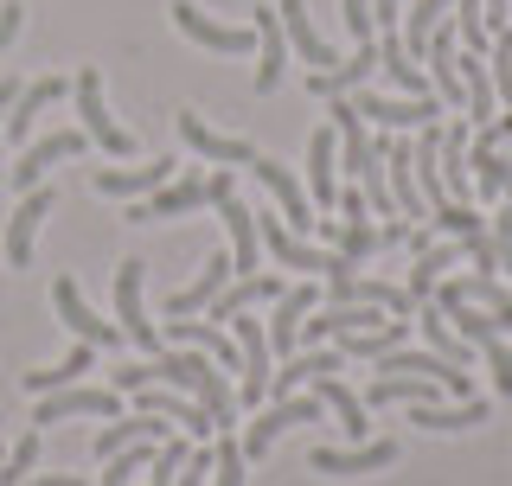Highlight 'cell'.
Listing matches in <instances>:
<instances>
[{
	"label": "cell",
	"mask_w": 512,
	"mask_h": 486,
	"mask_svg": "<svg viewBox=\"0 0 512 486\" xmlns=\"http://www.w3.org/2000/svg\"><path fill=\"white\" fill-rule=\"evenodd\" d=\"M320 416H327V403H320V397H276L269 410L250 416V429H244V461H263L288 429H308V423H320Z\"/></svg>",
	"instance_id": "6da1fadb"
},
{
	"label": "cell",
	"mask_w": 512,
	"mask_h": 486,
	"mask_svg": "<svg viewBox=\"0 0 512 486\" xmlns=\"http://www.w3.org/2000/svg\"><path fill=\"white\" fill-rule=\"evenodd\" d=\"M141 282H148V263H141V256H122L116 263V327H122V339H135V352L154 359V352H167V339L141 314Z\"/></svg>",
	"instance_id": "7a4b0ae2"
},
{
	"label": "cell",
	"mask_w": 512,
	"mask_h": 486,
	"mask_svg": "<svg viewBox=\"0 0 512 486\" xmlns=\"http://www.w3.org/2000/svg\"><path fill=\"white\" fill-rule=\"evenodd\" d=\"M224 327L237 339V403L256 410V403L269 397V359H276V352H269V333H263V320H250V314H231Z\"/></svg>",
	"instance_id": "3957f363"
},
{
	"label": "cell",
	"mask_w": 512,
	"mask_h": 486,
	"mask_svg": "<svg viewBox=\"0 0 512 486\" xmlns=\"http://www.w3.org/2000/svg\"><path fill=\"white\" fill-rule=\"evenodd\" d=\"M77 416H90V423H109V416H122V391L116 384H64V391H45L32 403V423H77Z\"/></svg>",
	"instance_id": "277c9868"
},
{
	"label": "cell",
	"mask_w": 512,
	"mask_h": 486,
	"mask_svg": "<svg viewBox=\"0 0 512 486\" xmlns=\"http://www.w3.org/2000/svg\"><path fill=\"white\" fill-rule=\"evenodd\" d=\"M352 109H359L365 122H378V128H429V122H442V96H391V90H352L346 96Z\"/></svg>",
	"instance_id": "5b68a950"
},
{
	"label": "cell",
	"mask_w": 512,
	"mask_h": 486,
	"mask_svg": "<svg viewBox=\"0 0 512 486\" xmlns=\"http://www.w3.org/2000/svg\"><path fill=\"white\" fill-rule=\"evenodd\" d=\"M71 96H77V116H84V135H90L109 160H128V154H135V135H128V128L109 116V103H103V77L84 71V77L71 84Z\"/></svg>",
	"instance_id": "8992f818"
},
{
	"label": "cell",
	"mask_w": 512,
	"mask_h": 486,
	"mask_svg": "<svg viewBox=\"0 0 512 486\" xmlns=\"http://www.w3.org/2000/svg\"><path fill=\"white\" fill-rule=\"evenodd\" d=\"M205 205V173L199 167H186V173H173L167 186H154L148 199H135L128 205V224H167V218H192Z\"/></svg>",
	"instance_id": "52a82bcc"
},
{
	"label": "cell",
	"mask_w": 512,
	"mask_h": 486,
	"mask_svg": "<svg viewBox=\"0 0 512 486\" xmlns=\"http://www.w3.org/2000/svg\"><path fill=\"white\" fill-rule=\"evenodd\" d=\"M250 173L269 186V199H276V212H282L288 231H295V237H314V224H320V218H314V205H308V186H301L295 173L282 167V160H269V154H256V160H250Z\"/></svg>",
	"instance_id": "ba28073f"
},
{
	"label": "cell",
	"mask_w": 512,
	"mask_h": 486,
	"mask_svg": "<svg viewBox=\"0 0 512 486\" xmlns=\"http://www.w3.org/2000/svg\"><path fill=\"white\" fill-rule=\"evenodd\" d=\"M167 13H173V26H180L192 45H205V52L237 58V52H250V45H256V26H224V20H212V13L199 7V0H173Z\"/></svg>",
	"instance_id": "9c48e42d"
},
{
	"label": "cell",
	"mask_w": 512,
	"mask_h": 486,
	"mask_svg": "<svg viewBox=\"0 0 512 486\" xmlns=\"http://www.w3.org/2000/svg\"><path fill=\"white\" fill-rule=\"evenodd\" d=\"M128 397H135V410H154V416H167V423H186V442H205V435H218L212 410H205L199 397L173 391V384H141V391H128Z\"/></svg>",
	"instance_id": "30bf717a"
},
{
	"label": "cell",
	"mask_w": 512,
	"mask_h": 486,
	"mask_svg": "<svg viewBox=\"0 0 512 486\" xmlns=\"http://www.w3.org/2000/svg\"><path fill=\"white\" fill-rule=\"evenodd\" d=\"M327 307H340V301H372L384 307V314H397V320H410L416 314V295L404 282H378V275H359V269H346V275H327Z\"/></svg>",
	"instance_id": "8fae6325"
},
{
	"label": "cell",
	"mask_w": 512,
	"mask_h": 486,
	"mask_svg": "<svg viewBox=\"0 0 512 486\" xmlns=\"http://www.w3.org/2000/svg\"><path fill=\"white\" fill-rule=\"evenodd\" d=\"M308 314H320V288H314V282H288L282 301H276V314L263 320L269 352H276V359H288V352L301 346V320H308Z\"/></svg>",
	"instance_id": "7c38bea8"
},
{
	"label": "cell",
	"mask_w": 512,
	"mask_h": 486,
	"mask_svg": "<svg viewBox=\"0 0 512 486\" xmlns=\"http://www.w3.org/2000/svg\"><path fill=\"white\" fill-rule=\"evenodd\" d=\"M173 128H180V141H186L199 160H237V167H250V160H256V141H250V135H218V128L205 122L199 109H180V116H173Z\"/></svg>",
	"instance_id": "4fadbf2b"
},
{
	"label": "cell",
	"mask_w": 512,
	"mask_h": 486,
	"mask_svg": "<svg viewBox=\"0 0 512 486\" xmlns=\"http://www.w3.org/2000/svg\"><path fill=\"white\" fill-rule=\"evenodd\" d=\"M84 128H52V135H39V141H26V154L13 160V186L32 192L45 180V167H58V160H71V154H84Z\"/></svg>",
	"instance_id": "5bb4252c"
},
{
	"label": "cell",
	"mask_w": 512,
	"mask_h": 486,
	"mask_svg": "<svg viewBox=\"0 0 512 486\" xmlns=\"http://www.w3.org/2000/svg\"><path fill=\"white\" fill-rule=\"evenodd\" d=\"M378 154H384V186H391V205H397L404 218H429V205H423V186H416V160H410V141H391V128H384Z\"/></svg>",
	"instance_id": "9a60e30c"
},
{
	"label": "cell",
	"mask_w": 512,
	"mask_h": 486,
	"mask_svg": "<svg viewBox=\"0 0 512 486\" xmlns=\"http://www.w3.org/2000/svg\"><path fill=\"white\" fill-rule=\"evenodd\" d=\"M308 205L314 212L340 205V135L333 128H314V141H308Z\"/></svg>",
	"instance_id": "2e32d148"
},
{
	"label": "cell",
	"mask_w": 512,
	"mask_h": 486,
	"mask_svg": "<svg viewBox=\"0 0 512 486\" xmlns=\"http://www.w3.org/2000/svg\"><path fill=\"white\" fill-rule=\"evenodd\" d=\"M52 307H58V320H64V327H71L77 339H84V346H122V327H116V320H96V314H90V301L77 295L71 275H58Z\"/></svg>",
	"instance_id": "e0dca14e"
},
{
	"label": "cell",
	"mask_w": 512,
	"mask_h": 486,
	"mask_svg": "<svg viewBox=\"0 0 512 486\" xmlns=\"http://www.w3.org/2000/svg\"><path fill=\"white\" fill-rule=\"evenodd\" d=\"M52 192L45 186H32V192H20V205H13V218H7V263L13 269H32V237H39V224L52 218Z\"/></svg>",
	"instance_id": "ac0fdd59"
},
{
	"label": "cell",
	"mask_w": 512,
	"mask_h": 486,
	"mask_svg": "<svg viewBox=\"0 0 512 486\" xmlns=\"http://www.w3.org/2000/svg\"><path fill=\"white\" fill-rule=\"evenodd\" d=\"M231 250H218V256H205L199 263V275H192V282L180 288V295L167 301V320H192V314H205V307H212L218 295H224V282H231Z\"/></svg>",
	"instance_id": "d6986e66"
},
{
	"label": "cell",
	"mask_w": 512,
	"mask_h": 486,
	"mask_svg": "<svg viewBox=\"0 0 512 486\" xmlns=\"http://www.w3.org/2000/svg\"><path fill=\"white\" fill-rule=\"evenodd\" d=\"M256 90L276 96L282 77H288V32H282V13L276 7H256Z\"/></svg>",
	"instance_id": "ffe728a7"
},
{
	"label": "cell",
	"mask_w": 512,
	"mask_h": 486,
	"mask_svg": "<svg viewBox=\"0 0 512 486\" xmlns=\"http://www.w3.org/2000/svg\"><path fill=\"white\" fill-rule=\"evenodd\" d=\"M391 461H397V442H352V448H314L308 455L314 474H340V480L378 474V467H391Z\"/></svg>",
	"instance_id": "44dd1931"
},
{
	"label": "cell",
	"mask_w": 512,
	"mask_h": 486,
	"mask_svg": "<svg viewBox=\"0 0 512 486\" xmlns=\"http://www.w3.org/2000/svg\"><path fill=\"white\" fill-rule=\"evenodd\" d=\"M282 275H263V269H256V275H231V282H224V295L212 301V320H218V327H224V320H231V314H250V307H276L282 301Z\"/></svg>",
	"instance_id": "7402d4cb"
},
{
	"label": "cell",
	"mask_w": 512,
	"mask_h": 486,
	"mask_svg": "<svg viewBox=\"0 0 512 486\" xmlns=\"http://www.w3.org/2000/svg\"><path fill=\"white\" fill-rule=\"evenodd\" d=\"M372 77H378V45L365 39V45H359V52H352L346 64H333V71H314V77H308V90L320 96V103H333V96H352V90H365Z\"/></svg>",
	"instance_id": "603a6c76"
},
{
	"label": "cell",
	"mask_w": 512,
	"mask_h": 486,
	"mask_svg": "<svg viewBox=\"0 0 512 486\" xmlns=\"http://www.w3.org/2000/svg\"><path fill=\"white\" fill-rule=\"evenodd\" d=\"M308 391H314L320 403H327L333 416H340V435H346V442H372V423H365V397L352 391V384L340 378V371H327V378H314Z\"/></svg>",
	"instance_id": "cb8c5ba5"
},
{
	"label": "cell",
	"mask_w": 512,
	"mask_h": 486,
	"mask_svg": "<svg viewBox=\"0 0 512 486\" xmlns=\"http://www.w3.org/2000/svg\"><path fill=\"white\" fill-rule=\"evenodd\" d=\"M493 416L487 397H455V403H410V423L416 429H436V435H455V429H480Z\"/></svg>",
	"instance_id": "d4e9b609"
},
{
	"label": "cell",
	"mask_w": 512,
	"mask_h": 486,
	"mask_svg": "<svg viewBox=\"0 0 512 486\" xmlns=\"http://www.w3.org/2000/svg\"><path fill=\"white\" fill-rule=\"evenodd\" d=\"M276 13H282V32H288V45H295L301 64H314V71H333V64H340V52H333V45L314 32V20H308V7H301V0H276Z\"/></svg>",
	"instance_id": "484cf974"
},
{
	"label": "cell",
	"mask_w": 512,
	"mask_h": 486,
	"mask_svg": "<svg viewBox=\"0 0 512 486\" xmlns=\"http://www.w3.org/2000/svg\"><path fill=\"white\" fill-rule=\"evenodd\" d=\"M327 371H340V346H314V352H288L282 371H269V397H295L301 384L327 378Z\"/></svg>",
	"instance_id": "4316f807"
},
{
	"label": "cell",
	"mask_w": 512,
	"mask_h": 486,
	"mask_svg": "<svg viewBox=\"0 0 512 486\" xmlns=\"http://www.w3.org/2000/svg\"><path fill=\"white\" fill-rule=\"evenodd\" d=\"M173 167H180V160H148V167H103V173H96V192H109V199H148L154 186L173 180Z\"/></svg>",
	"instance_id": "83f0119b"
},
{
	"label": "cell",
	"mask_w": 512,
	"mask_h": 486,
	"mask_svg": "<svg viewBox=\"0 0 512 486\" xmlns=\"http://www.w3.org/2000/svg\"><path fill=\"white\" fill-rule=\"evenodd\" d=\"M58 96H71V84H64V77H39V84H20V103H13V116H7V141H32V122H39L45 109L58 103Z\"/></svg>",
	"instance_id": "f1b7e54d"
},
{
	"label": "cell",
	"mask_w": 512,
	"mask_h": 486,
	"mask_svg": "<svg viewBox=\"0 0 512 486\" xmlns=\"http://www.w3.org/2000/svg\"><path fill=\"white\" fill-rule=\"evenodd\" d=\"M84 371H96V346H84V339H77V346L64 352L58 365L26 371V378H20V391H26V397H45V391H64V384H84Z\"/></svg>",
	"instance_id": "f546056e"
},
{
	"label": "cell",
	"mask_w": 512,
	"mask_h": 486,
	"mask_svg": "<svg viewBox=\"0 0 512 486\" xmlns=\"http://www.w3.org/2000/svg\"><path fill=\"white\" fill-rule=\"evenodd\" d=\"M468 180H474V199H506L512 186V160L487 141H468Z\"/></svg>",
	"instance_id": "4dcf8cb0"
},
{
	"label": "cell",
	"mask_w": 512,
	"mask_h": 486,
	"mask_svg": "<svg viewBox=\"0 0 512 486\" xmlns=\"http://www.w3.org/2000/svg\"><path fill=\"white\" fill-rule=\"evenodd\" d=\"M455 71H461V90H468V122L487 128V122H493V77H487V58L455 52Z\"/></svg>",
	"instance_id": "1f68e13d"
},
{
	"label": "cell",
	"mask_w": 512,
	"mask_h": 486,
	"mask_svg": "<svg viewBox=\"0 0 512 486\" xmlns=\"http://www.w3.org/2000/svg\"><path fill=\"white\" fill-rule=\"evenodd\" d=\"M416 327H423V339H429V352H442V359L448 365H461V371H468V359H474V346H468V339H461L455 327H448V320H442V307H416Z\"/></svg>",
	"instance_id": "d6a6232c"
},
{
	"label": "cell",
	"mask_w": 512,
	"mask_h": 486,
	"mask_svg": "<svg viewBox=\"0 0 512 486\" xmlns=\"http://www.w3.org/2000/svg\"><path fill=\"white\" fill-rule=\"evenodd\" d=\"M448 13H455V0H416L410 7V20H404V32H397V39H404V52L423 64V52H429V32H436Z\"/></svg>",
	"instance_id": "836d02e7"
},
{
	"label": "cell",
	"mask_w": 512,
	"mask_h": 486,
	"mask_svg": "<svg viewBox=\"0 0 512 486\" xmlns=\"http://www.w3.org/2000/svg\"><path fill=\"white\" fill-rule=\"evenodd\" d=\"M404 339H410V320H384V327H372V333H346L340 339V359H384V352H391V346H404Z\"/></svg>",
	"instance_id": "e575fe53"
},
{
	"label": "cell",
	"mask_w": 512,
	"mask_h": 486,
	"mask_svg": "<svg viewBox=\"0 0 512 486\" xmlns=\"http://www.w3.org/2000/svg\"><path fill=\"white\" fill-rule=\"evenodd\" d=\"M333 256H346V263H372V256H378V224L372 218H340V231H333Z\"/></svg>",
	"instance_id": "d590c367"
},
{
	"label": "cell",
	"mask_w": 512,
	"mask_h": 486,
	"mask_svg": "<svg viewBox=\"0 0 512 486\" xmlns=\"http://www.w3.org/2000/svg\"><path fill=\"white\" fill-rule=\"evenodd\" d=\"M429 224H436L442 237H474V231H487L493 218H480L468 199H436V205H429Z\"/></svg>",
	"instance_id": "8d00e7d4"
},
{
	"label": "cell",
	"mask_w": 512,
	"mask_h": 486,
	"mask_svg": "<svg viewBox=\"0 0 512 486\" xmlns=\"http://www.w3.org/2000/svg\"><path fill=\"white\" fill-rule=\"evenodd\" d=\"M455 39H461V52H474V58H487V45H493V32H487V7L480 0H455Z\"/></svg>",
	"instance_id": "74e56055"
},
{
	"label": "cell",
	"mask_w": 512,
	"mask_h": 486,
	"mask_svg": "<svg viewBox=\"0 0 512 486\" xmlns=\"http://www.w3.org/2000/svg\"><path fill=\"white\" fill-rule=\"evenodd\" d=\"M244 448H237V435L231 429H224L218 435V442H212V480H205V486H244Z\"/></svg>",
	"instance_id": "f35d334b"
},
{
	"label": "cell",
	"mask_w": 512,
	"mask_h": 486,
	"mask_svg": "<svg viewBox=\"0 0 512 486\" xmlns=\"http://www.w3.org/2000/svg\"><path fill=\"white\" fill-rule=\"evenodd\" d=\"M32 467H39V429L20 435V442L7 448V461H0V486H20V480H32Z\"/></svg>",
	"instance_id": "ab89813d"
},
{
	"label": "cell",
	"mask_w": 512,
	"mask_h": 486,
	"mask_svg": "<svg viewBox=\"0 0 512 486\" xmlns=\"http://www.w3.org/2000/svg\"><path fill=\"white\" fill-rule=\"evenodd\" d=\"M480 359L493 365V397H512V339L506 333L480 339Z\"/></svg>",
	"instance_id": "60d3db41"
},
{
	"label": "cell",
	"mask_w": 512,
	"mask_h": 486,
	"mask_svg": "<svg viewBox=\"0 0 512 486\" xmlns=\"http://www.w3.org/2000/svg\"><path fill=\"white\" fill-rule=\"evenodd\" d=\"M340 26L352 39H372V0H340Z\"/></svg>",
	"instance_id": "b9f144b4"
},
{
	"label": "cell",
	"mask_w": 512,
	"mask_h": 486,
	"mask_svg": "<svg viewBox=\"0 0 512 486\" xmlns=\"http://www.w3.org/2000/svg\"><path fill=\"white\" fill-rule=\"evenodd\" d=\"M487 231H493V250H500V269H506V282H512V212H500V218L487 224Z\"/></svg>",
	"instance_id": "7bdbcfd3"
},
{
	"label": "cell",
	"mask_w": 512,
	"mask_h": 486,
	"mask_svg": "<svg viewBox=\"0 0 512 486\" xmlns=\"http://www.w3.org/2000/svg\"><path fill=\"white\" fill-rule=\"evenodd\" d=\"M20 26H26V7H20V0H7V7H0V58H7V45L20 39Z\"/></svg>",
	"instance_id": "ee69618b"
},
{
	"label": "cell",
	"mask_w": 512,
	"mask_h": 486,
	"mask_svg": "<svg viewBox=\"0 0 512 486\" xmlns=\"http://www.w3.org/2000/svg\"><path fill=\"white\" fill-rule=\"evenodd\" d=\"M20 84L26 77H0V148H7V116H13V103H20Z\"/></svg>",
	"instance_id": "f6af8a7d"
},
{
	"label": "cell",
	"mask_w": 512,
	"mask_h": 486,
	"mask_svg": "<svg viewBox=\"0 0 512 486\" xmlns=\"http://www.w3.org/2000/svg\"><path fill=\"white\" fill-rule=\"evenodd\" d=\"M474 141H487V148H512V109H506V116H493Z\"/></svg>",
	"instance_id": "bcb514c9"
},
{
	"label": "cell",
	"mask_w": 512,
	"mask_h": 486,
	"mask_svg": "<svg viewBox=\"0 0 512 486\" xmlns=\"http://www.w3.org/2000/svg\"><path fill=\"white\" fill-rule=\"evenodd\" d=\"M20 486H90L84 474H32V480H20Z\"/></svg>",
	"instance_id": "7dc6e473"
}]
</instances>
